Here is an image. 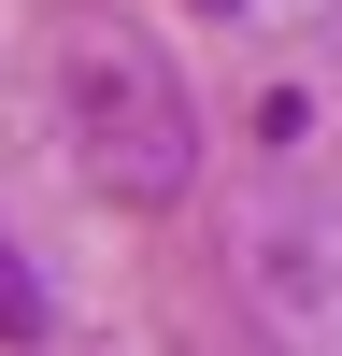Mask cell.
<instances>
[{"label":"cell","mask_w":342,"mask_h":356,"mask_svg":"<svg viewBox=\"0 0 342 356\" xmlns=\"http://www.w3.org/2000/svg\"><path fill=\"white\" fill-rule=\"evenodd\" d=\"M57 72V129H72V171L100 200H129V214H171V200L200 186V114H186V72H171L157 43H142L129 15H57L43 43Z\"/></svg>","instance_id":"obj_1"},{"label":"cell","mask_w":342,"mask_h":356,"mask_svg":"<svg viewBox=\"0 0 342 356\" xmlns=\"http://www.w3.org/2000/svg\"><path fill=\"white\" fill-rule=\"evenodd\" d=\"M256 300H271L285 342H342V200L256 214Z\"/></svg>","instance_id":"obj_2"},{"label":"cell","mask_w":342,"mask_h":356,"mask_svg":"<svg viewBox=\"0 0 342 356\" xmlns=\"http://www.w3.org/2000/svg\"><path fill=\"white\" fill-rule=\"evenodd\" d=\"M43 328H57V314H43V271L0 243V342H43Z\"/></svg>","instance_id":"obj_3"},{"label":"cell","mask_w":342,"mask_h":356,"mask_svg":"<svg viewBox=\"0 0 342 356\" xmlns=\"http://www.w3.org/2000/svg\"><path fill=\"white\" fill-rule=\"evenodd\" d=\"M200 15H228V0H200Z\"/></svg>","instance_id":"obj_4"}]
</instances>
